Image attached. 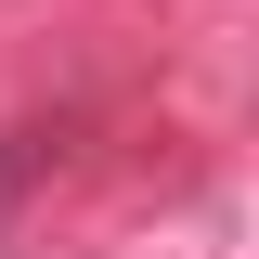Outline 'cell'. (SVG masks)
<instances>
[{"instance_id": "cell-1", "label": "cell", "mask_w": 259, "mask_h": 259, "mask_svg": "<svg viewBox=\"0 0 259 259\" xmlns=\"http://www.w3.org/2000/svg\"><path fill=\"white\" fill-rule=\"evenodd\" d=\"M52 168V130H0V221H13V194Z\"/></svg>"}]
</instances>
